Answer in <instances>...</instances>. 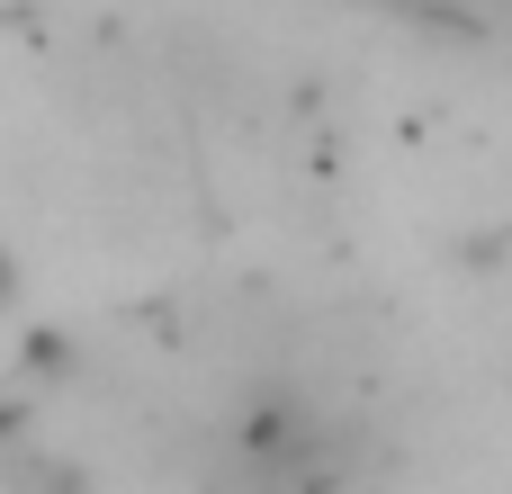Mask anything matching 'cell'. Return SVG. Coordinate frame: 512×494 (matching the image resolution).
Returning <instances> with one entry per match:
<instances>
[{
  "mask_svg": "<svg viewBox=\"0 0 512 494\" xmlns=\"http://www.w3.org/2000/svg\"><path fill=\"white\" fill-rule=\"evenodd\" d=\"M9 288H18V270H9V252H0V306H9Z\"/></svg>",
  "mask_w": 512,
  "mask_h": 494,
  "instance_id": "cell-1",
  "label": "cell"
}]
</instances>
